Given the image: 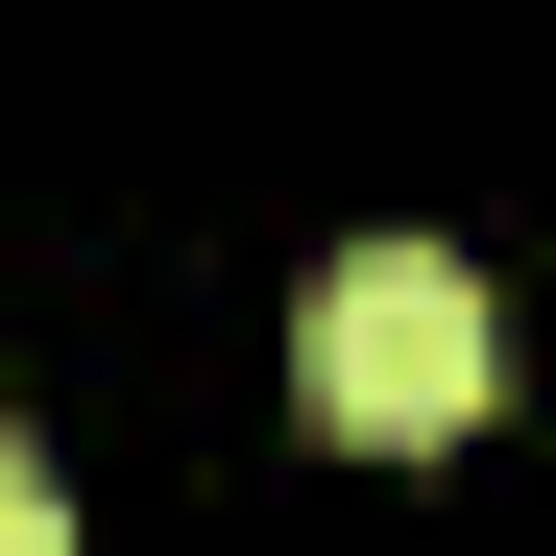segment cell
Instances as JSON below:
<instances>
[{
	"label": "cell",
	"mask_w": 556,
	"mask_h": 556,
	"mask_svg": "<svg viewBox=\"0 0 556 556\" xmlns=\"http://www.w3.org/2000/svg\"><path fill=\"white\" fill-rule=\"evenodd\" d=\"M291 388L363 459H435L459 412H484V266H459V242H339L315 315H291Z\"/></svg>",
	"instance_id": "1"
},
{
	"label": "cell",
	"mask_w": 556,
	"mask_h": 556,
	"mask_svg": "<svg viewBox=\"0 0 556 556\" xmlns=\"http://www.w3.org/2000/svg\"><path fill=\"white\" fill-rule=\"evenodd\" d=\"M0 556H73V508H49V459H0Z\"/></svg>",
	"instance_id": "2"
}]
</instances>
